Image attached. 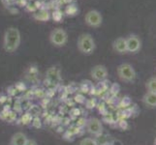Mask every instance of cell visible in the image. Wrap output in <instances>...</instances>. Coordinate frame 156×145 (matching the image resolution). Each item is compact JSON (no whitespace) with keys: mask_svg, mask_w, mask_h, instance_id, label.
Returning a JSON list of instances; mask_svg holds the SVG:
<instances>
[{"mask_svg":"<svg viewBox=\"0 0 156 145\" xmlns=\"http://www.w3.org/2000/svg\"><path fill=\"white\" fill-rule=\"evenodd\" d=\"M21 35L20 30L15 26H10L6 30L3 36V48L8 53H13L20 46Z\"/></svg>","mask_w":156,"mask_h":145,"instance_id":"1","label":"cell"},{"mask_svg":"<svg viewBox=\"0 0 156 145\" xmlns=\"http://www.w3.org/2000/svg\"><path fill=\"white\" fill-rule=\"evenodd\" d=\"M78 50L83 55H91L96 48V44L93 37L89 33H83L78 37L77 41Z\"/></svg>","mask_w":156,"mask_h":145,"instance_id":"2","label":"cell"},{"mask_svg":"<svg viewBox=\"0 0 156 145\" xmlns=\"http://www.w3.org/2000/svg\"><path fill=\"white\" fill-rule=\"evenodd\" d=\"M117 77L123 82L133 83L137 78V73L134 67L129 63H122L116 68Z\"/></svg>","mask_w":156,"mask_h":145,"instance_id":"3","label":"cell"},{"mask_svg":"<svg viewBox=\"0 0 156 145\" xmlns=\"http://www.w3.org/2000/svg\"><path fill=\"white\" fill-rule=\"evenodd\" d=\"M50 43L55 47H65L68 42V34L65 29L61 27L55 28L51 31L50 36Z\"/></svg>","mask_w":156,"mask_h":145,"instance_id":"4","label":"cell"},{"mask_svg":"<svg viewBox=\"0 0 156 145\" xmlns=\"http://www.w3.org/2000/svg\"><path fill=\"white\" fill-rule=\"evenodd\" d=\"M84 23L89 27L98 28L103 23V16L98 10H89L84 16Z\"/></svg>","mask_w":156,"mask_h":145,"instance_id":"5","label":"cell"},{"mask_svg":"<svg viewBox=\"0 0 156 145\" xmlns=\"http://www.w3.org/2000/svg\"><path fill=\"white\" fill-rule=\"evenodd\" d=\"M126 46L127 52L129 53H138L142 48V40L136 34H130L126 37Z\"/></svg>","mask_w":156,"mask_h":145,"instance_id":"6","label":"cell"},{"mask_svg":"<svg viewBox=\"0 0 156 145\" xmlns=\"http://www.w3.org/2000/svg\"><path fill=\"white\" fill-rule=\"evenodd\" d=\"M87 132L92 136H99L103 133V125L98 118L91 117L87 122Z\"/></svg>","mask_w":156,"mask_h":145,"instance_id":"7","label":"cell"},{"mask_svg":"<svg viewBox=\"0 0 156 145\" xmlns=\"http://www.w3.org/2000/svg\"><path fill=\"white\" fill-rule=\"evenodd\" d=\"M90 77L96 81H103L108 78V70L104 65H95L90 70Z\"/></svg>","mask_w":156,"mask_h":145,"instance_id":"8","label":"cell"},{"mask_svg":"<svg viewBox=\"0 0 156 145\" xmlns=\"http://www.w3.org/2000/svg\"><path fill=\"white\" fill-rule=\"evenodd\" d=\"M112 50L118 54H125L127 52L126 39L124 37H118L112 43Z\"/></svg>","mask_w":156,"mask_h":145,"instance_id":"9","label":"cell"},{"mask_svg":"<svg viewBox=\"0 0 156 145\" xmlns=\"http://www.w3.org/2000/svg\"><path fill=\"white\" fill-rule=\"evenodd\" d=\"M27 139L28 138L26 136L25 133L21 132H18L12 136V138H11L10 145H25Z\"/></svg>","mask_w":156,"mask_h":145,"instance_id":"10","label":"cell"},{"mask_svg":"<svg viewBox=\"0 0 156 145\" xmlns=\"http://www.w3.org/2000/svg\"><path fill=\"white\" fill-rule=\"evenodd\" d=\"M33 19L37 21H42V22H46V21L50 20L51 18V14L46 9H41L37 13H34L32 15Z\"/></svg>","mask_w":156,"mask_h":145,"instance_id":"11","label":"cell"},{"mask_svg":"<svg viewBox=\"0 0 156 145\" xmlns=\"http://www.w3.org/2000/svg\"><path fill=\"white\" fill-rule=\"evenodd\" d=\"M143 103L148 107H156V93L147 92L143 96Z\"/></svg>","mask_w":156,"mask_h":145,"instance_id":"12","label":"cell"},{"mask_svg":"<svg viewBox=\"0 0 156 145\" xmlns=\"http://www.w3.org/2000/svg\"><path fill=\"white\" fill-rule=\"evenodd\" d=\"M146 88L147 92L156 93V77H152L147 80Z\"/></svg>","mask_w":156,"mask_h":145,"instance_id":"13","label":"cell"},{"mask_svg":"<svg viewBox=\"0 0 156 145\" xmlns=\"http://www.w3.org/2000/svg\"><path fill=\"white\" fill-rule=\"evenodd\" d=\"M78 12H79V9L76 5H69L65 10V13L68 16H75Z\"/></svg>","mask_w":156,"mask_h":145,"instance_id":"14","label":"cell"},{"mask_svg":"<svg viewBox=\"0 0 156 145\" xmlns=\"http://www.w3.org/2000/svg\"><path fill=\"white\" fill-rule=\"evenodd\" d=\"M79 145H98L97 142L94 138H91V137H85L83 138L82 140L80 141Z\"/></svg>","mask_w":156,"mask_h":145,"instance_id":"15","label":"cell"},{"mask_svg":"<svg viewBox=\"0 0 156 145\" xmlns=\"http://www.w3.org/2000/svg\"><path fill=\"white\" fill-rule=\"evenodd\" d=\"M61 18H62V13L60 12V11H55V12L52 13V19H53V20L59 21V20L61 19Z\"/></svg>","mask_w":156,"mask_h":145,"instance_id":"16","label":"cell"},{"mask_svg":"<svg viewBox=\"0 0 156 145\" xmlns=\"http://www.w3.org/2000/svg\"><path fill=\"white\" fill-rule=\"evenodd\" d=\"M110 145H123V144L119 139H114V140H112V142H110Z\"/></svg>","mask_w":156,"mask_h":145,"instance_id":"17","label":"cell"},{"mask_svg":"<svg viewBox=\"0 0 156 145\" xmlns=\"http://www.w3.org/2000/svg\"><path fill=\"white\" fill-rule=\"evenodd\" d=\"M25 145H38V144H37V142L34 140V139H27Z\"/></svg>","mask_w":156,"mask_h":145,"instance_id":"18","label":"cell"}]
</instances>
